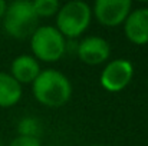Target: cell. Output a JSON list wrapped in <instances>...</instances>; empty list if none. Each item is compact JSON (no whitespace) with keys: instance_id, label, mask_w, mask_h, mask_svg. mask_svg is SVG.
Here are the masks:
<instances>
[{"instance_id":"cell-14","label":"cell","mask_w":148,"mask_h":146,"mask_svg":"<svg viewBox=\"0 0 148 146\" xmlns=\"http://www.w3.org/2000/svg\"><path fill=\"white\" fill-rule=\"evenodd\" d=\"M6 9H7V3L4 0H0V20H3L4 13H6Z\"/></svg>"},{"instance_id":"cell-7","label":"cell","mask_w":148,"mask_h":146,"mask_svg":"<svg viewBox=\"0 0 148 146\" xmlns=\"http://www.w3.org/2000/svg\"><path fill=\"white\" fill-rule=\"evenodd\" d=\"M76 53L81 62L89 66H97L106 62L111 56V45L99 36H88L78 43Z\"/></svg>"},{"instance_id":"cell-13","label":"cell","mask_w":148,"mask_h":146,"mask_svg":"<svg viewBox=\"0 0 148 146\" xmlns=\"http://www.w3.org/2000/svg\"><path fill=\"white\" fill-rule=\"evenodd\" d=\"M9 146H42L40 141L36 138H27V136H17L14 138Z\"/></svg>"},{"instance_id":"cell-15","label":"cell","mask_w":148,"mask_h":146,"mask_svg":"<svg viewBox=\"0 0 148 146\" xmlns=\"http://www.w3.org/2000/svg\"><path fill=\"white\" fill-rule=\"evenodd\" d=\"M91 146H106V145H91Z\"/></svg>"},{"instance_id":"cell-1","label":"cell","mask_w":148,"mask_h":146,"mask_svg":"<svg viewBox=\"0 0 148 146\" xmlns=\"http://www.w3.org/2000/svg\"><path fill=\"white\" fill-rule=\"evenodd\" d=\"M32 92L42 106L60 107L72 96V83L62 72L45 69L32 83Z\"/></svg>"},{"instance_id":"cell-12","label":"cell","mask_w":148,"mask_h":146,"mask_svg":"<svg viewBox=\"0 0 148 146\" xmlns=\"http://www.w3.org/2000/svg\"><path fill=\"white\" fill-rule=\"evenodd\" d=\"M36 16L40 17H52L56 16V13L60 9V3L58 0H35L32 1Z\"/></svg>"},{"instance_id":"cell-10","label":"cell","mask_w":148,"mask_h":146,"mask_svg":"<svg viewBox=\"0 0 148 146\" xmlns=\"http://www.w3.org/2000/svg\"><path fill=\"white\" fill-rule=\"evenodd\" d=\"M23 95L22 85L13 79L10 73L0 72V107L16 106Z\"/></svg>"},{"instance_id":"cell-11","label":"cell","mask_w":148,"mask_h":146,"mask_svg":"<svg viewBox=\"0 0 148 146\" xmlns=\"http://www.w3.org/2000/svg\"><path fill=\"white\" fill-rule=\"evenodd\" d=\"M42 123L33 117V116H26L22 117L17 123V133L19 136H27V138H36L39 139L42 133Z\"/></svg>"},{"instance_id":"cell-8","label":"cell","mask_w":148,"mask_h":146,"mask_svg":"<svg viewBox=\"0 0 148 146\" xmlns=\"http://www.w3.org/2000/svg\"><path fill=\"white\" fill-rule=\"evenodd\" d=\"M127 39L138 46L148 43V7H137L130 12L124 22Z\"/></svg>"},{"instance_id":"cell-2","label":"cell","mask_w":148,"mask_h":146,"mask_svg":"<svg viewBox=\"0 0 148 146\" xmlns=\"http://www.w3.org/2000/svg\"><path fill=\"white\" fill-rule=\"evenodd\" d=\"M92 20V7L82 0H72L60 6L56 13V29L69 40L84 35Z\"/></svg>"},{"instance_id":"cell-4","label":"cell","mask_w":148,"mask_h":146,"mask_svg":"<svg viewBox=\"0 0 148 146\" xmlns=\"http://www.w3.org/2000/svg\"><path fill=\"white\" fill-rule=\"evenodd\" d=\"M30 49L36 60L58 62L66 52V39L53 26H38L30 36Z\"/></svg>"},{"instance_id":"cell-16","label":"cell","mask_w":148,"mask_h":146,"mask_svg":"<svg viewBox=\"0 0 148 146\" xmlns=\"http://www.w3.org/2000/svg\"><path fill=\"white\" fill-rule=\"evenodd\" d=\"M0 146H3V143H1V141H0Z\"/></svg>"},{"instance_id":"cell-5","label":"cell","mask_w":148,"mask_h":146,"mask_svg":"<svg viewBox=\"0 0 148 146\" xmlns=\"http://www.w3.org/2000/svg\"><path fill=\"white\" fill-rule=\"evenodd\" d=\"M134 77V65L127 59H114L102 70L99 82L101 86L112 93L125 89Z\"/></svg>"},{"instance_id":"cell-6","label":"cell","mask_w":148,"mask_h":146,"mask_svg":"<svg viewBox=\"0 0 148 146\" xmlns=\"http://www.w3.org/2000/svg\"><path fill=\"white\" fill-rule=\"evenodd\" d=\"M132 3L130 0H97L92 7V16L105 27H118L124 24Z\"/></svg>"},{"instance_id":"cell-9","label":"cell","mask_w":148,"mask_h":146,"mask_svg":"<svg viewBox=\"0 0 148 146\" xmlns=\"http://www.w3.org/2000/svg\"><path fill=\"white\" fill-rule=\"evenodd\" d=\"M40 72L42 69L39 60H36L32 54H19L17 57H14L10 66V75L20 85L33 83Z\"/></svg>"},{"instance_id":"cell-3","label":"cell","mask_w":148,"mask_h":146,"mask_svg":"<svg viewBox=\"0 0 148 146\" xmlns=\"http://www.w3.org/2000/svg\"><path fill=\"white\" fill-rule=\"evenodd\" d=\"M38 20L39 17L35 13L32 1L16 0L7 4L3 17V27L10 37L26 39L38 29Z\"/></svg>"}]
</instances>
